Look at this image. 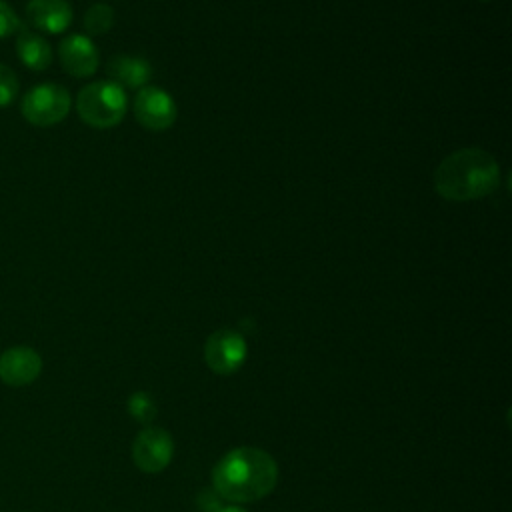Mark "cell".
Wrapping results in <instances>:
<instances>
[{"label":"cell","mask_w":512,"mask_h":512,"mask_svg":"<svg viewBox=\"0 0 512 512\" xmlns=\"http://www.w3.org/2000/svg\"><path fill=\"white\" fill-rule=\"evenodd\" d=\"M128 412L134 420L148 424L156 416V402L148 392H134L128 398Z\"/></svg>","instance_id":"cell-14"},{"label":"cell","mask_w":512,"mask_h":512,"mask_svg":"<svg viewBox=\"0 0 512 512\" xmlns=\"http://www.w3.org/2000/svg\"><path fill=\"white\" fill-rule=\"evenodd\" d=\"M132 456L142 472L156 474L164 470L174 456L172 436L164 428H146L136 436Z\"/></svg>","instance_id":"cell-7"},{"label":"cell","mask_w":512,"mask_h":512,"mask_svg":"<svg viewBox=\"0 0 512 512\" xmlns=\"http://www.w3.org/2000/svg\"><path fill=\"white\" fill-rule=\"evenodd\" d=\"M484 2H486V0H484Z\"/></svg>","instance_id":"cell-18"},{"label":"cell","mask_w":512,"mask_h":512,"mask_svg":"<svg viewBox=\"0 0 512 512\" xmlns=\"http://www.w3.org/2000/svg\"><path fill=\"white\" fill-rule=\"evenodd\" d=\"M16 54L20 62L34 72H42L52 64L50 42L38 32H32L24 26L16 34Z\"/></svg>","instance_id":"cell-12"},{"label":"cell","mask_w":512,"mask_h":512,"mask_svg":"<svg viewBox=\"0 0 512 512\" xmlns=\"http://www.w3.org/2000/svg\"><path fill=\"white\" fill-rule=\"evenodd\" d=\"M22 26L24 24L20 16L14 12V8L6 0H0V40L18 34Z\"/></svg>","instance_id":"cell-16"},{"label":"cell","mask_w":512,"mask_h":512,"mask_svg":"<svg viewBox=\"0 0 512 512\" xmlns=\"http://www.w3.org/2000/svg\"><path fill=\"white\" fill-rule=\"evenodd\" d=\"M134 116L146 130L162 132L174 124L178 110L174 98L166 90L158 86H144L134 98Z\"/></svg>","instance_id":"cell-6"},{"label":"cell","mask_w":512,"mask_h":512,"mask_svg":"<svg viewBox=\"0 0 512 512\" xmlns=\"http://www.w3.org/2000/svg\"><path fill=\"white\" fill-rule=\"evenodd\" d=\"M42 372V358L30 346H12L0 354V380L12 388L32 384Z\"/></svg>","instance_id":"cell-8"},{"label":"cell","mask_w":512,"mask_h":512,"mask_svg":"<svg viewBox=\"0 0 512 512\" xmlns=\"http://www.w3.org/2000/svg\"><path fill=\"white\" fill-rule=\"evenodd\" d=\"M72 16V8L66 0H28L26 4V22L46 34L68 30Z\"/></svg>","instance_id":"cell-10"},{"label":"cell","mask_w":512,"mask_h":512,"mask_svg":"<svg viewBox=\"0 0 512 512\" xmlns=\"http://www.w3.org/2000/svg\"><path fill=\"white\" fill-rule=\"evenodd\" d=\"M106 74L122 88H142L152 78V66L146 58L118 54L108 60Z\"/></svg>","instance_id":"cell-11"},{"label":"cell","mask_w":512,"mask_h":512,"mask_svg":"<svg viewBox=\"0 0 512 512\" xmlns=\"http://www.w3.org/2000/svg\"><path fill=\"white\" fill-rule=\"evenodd\" d=\"M70 106L72 98L64 86L44 82L32 86L24 94L20 110L26 122H30L32 126L46 128L62 122L68 116Z\"/></svg>","instance_id":"cell-4"},{"label":"cell","mask_w":512,"mask_h":512,"mask_svg":"<svg viewBox=\"0 0 512 512\" xmlns=\"http://www.w3.org/2000/svg\"><path fill=\"white\" fill-rule=\"evenodd\" d=\"M218 512H246V510L240 508V506H224V508H220Z\"/></svg>","instance_id":"cell-17"},{"label":"cell","mask_w":512,"mask_h":512,"mask_svg":"<svg viewBox=\"0 0 512 512\" xmlns=\"http://www.w3.org/2000/svg\"><path fill=\"white\" fill-rule=\"evenodd\" d=\"M248 346L240 332L220 328L204 344V362L216 374H234L246 360Z\"/></svg>","instance_id":"cell-5"},{"label":"cell","mask_w":512,"mask_h":512,"mask_svg":"<svg viewBox=\"0 0 512 512\" xmlns=\"http://www.w3.org/2000/svg\"><path fill=\"white\" fill-rule=\"evenodd\" d=\"M500 184L498 160L476 146L448 154L434 170L436 192L450 202H468L492 194Z\"/></svg>","instance_id":"cell-2"},{"label":"cell","mask_w":512,"mask_h":512,"mask_svg":"<svg viewBox=\"0 0 512 512\" xmlns=\"http://www.w3.org/2000/svg\"><path fill=\"white\" fill-rule=\"evenodd\" d=\"M276 480V460L252 446L230 450L212 470L214 492L230 502H256L274 490Z\"/></svg>","instance_id":"cell-1"},{"label":"cell","mask_w":512,"mask_h":512,"mask_svg":"<svg viewBox=\"0 0 512 512\" xmlns=\"http://www.w3.org/2000/svg\"><path fill=\"white\" fill-rule=\"evenodd\" d=\"M126 108V92L112 80L92 82L76 96V112L80 120L92 128L118 126L126 114Z\"/></svg>","instance_id":"cell-3"},{"label":"cell","mask_w":512,"mask_h":512,"mask_svg":"<svg viewBox=\"0 0 512 512\" xmlns=\"http://www.w3.org/2000/svg\"><path fill=\"white\" fill-rule=\"evenodd\" d=\"M58 58L62 68L74 78H88L98 68V48L84 34H72L60 40Z\"/></svg>","instance_id":"cell-9"},{"label":"cell","mask_w":512,"mask_h":512,"mask_svg":"<svg viewBox=\"0 0 512 512\" xmlns=\"http://www.w3.org/2000/svg\"><path fill=\"white\" fill-rule=\"evenodd\" d=\"M18 88L20 84L14 70L0 62V108H8L10 104H14L18 96Z\"/></svg>","instance_id":"cell-15"},{"label":"cell","mask_w":512,"mask_h":512,"mask_svg":"<svg viewBox=\"0 0 512 512\" xmlns=\"http://www.w3.org/2000/svg\"><path fill=\"white\" fill-rule=\"evenodd\" d=\"M114 24V10L108 4H92L84 14V30L90 36L106 34Z\"/></svg>","instance_id":"cell-13"}]
</instances>
